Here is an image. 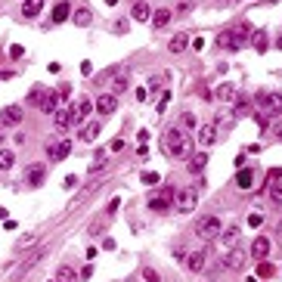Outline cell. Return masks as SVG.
Returning <instances> with one entry per match:
<instances>
[{
  "instance_id": "cell-1",
  "label": "cell",
  "mask_w": 282,
  "mask_h": 282,
  "mask_svg": "<svg viewBox=\"0 0 282 282\" xmlns=\"http://www.w3.org/2000/svg\"><path fill=\"white\" fill-rule=\"evenodd\" d=\"M164 152L171 158H186L192 152V140L183 134V127H168L164 131Z\"/></svg>"
},
{
  "instance_id": "cell-2",
  "label": "cell",
  "mask_w": 282,
  "mask_h": 282,
  "mask_svg": "<svg viewBox=\"0 0 282 282\" xmlns=\"http://www.w3.org/2000/svg\"><path fill=\"white\" fill-rule=\"evenodd\" d=\"M195 205H198V189L195 186H186V189L174 192V211H177V214H192Z\"/></svg>"
},
{
  "instance_id": "cell-3",
  "label": "cell",
  "mask_w": 282,
  "mask_h": 282,
  "mask_svg": "<svg viewBox=\"0 0 282 282\" xmlns=\"http://www.w3.org/2000/svg\"><path fill=\"white\" fill-rule=\"evenodd\" d=\"M220 230H223V223H220V217H214V214H208V217H202V220L195 223L198 239H205V242L217 239V236H220Z\"/></svg>"
},
{
  "instance_id": "cell-4",
  "label": "cell",
  "mask_w": 282,
  "mask_h": 282,
  "mask_svg": "<svg viewBox=\"0 0 282 282\" xmlns=\"http://www.w3.org/2000/svg\"><path fill=\"white\" fill-rule=\"evenodd\" d=\"M44 152H47L50 161H62L68 152H72V143H68V140H50V143L44 146Z\"/></svg>"
},
{
  "instance_id": "cell-5",
  "label": "cell",
  "mask_w": 282,
  "mask_h": 282,
  "mask_svg": "<svg viewBox=\"0 0 282 282\" xmlns=\"http://www.w3.org/2000/svg\"><path fill=\"white\" fill-rule=\"evenodd\" d=\"M267 115H279L282 112V96L279 93H257V99H254Z\"/></svg>"
},
{
  "instance_id": "cell-6",
  "label": "cell",
  "mask_w": 282,
  "mask_h": 282,
  "mask_svg": "<svg viewBox=\"0 0 282 282\" xmlns=\"http://www.w3.org/2000/svg\"><path fill=\"white\" fill-rule=\"evenodd\" d=\"M245 261H248V254L242 248H227L223 251V267L227 270H245Z\"/></svg>"
},
{
  "instance_id": "cell-7",
  "label": "cell",
  "mask_w": 282,
  "mask_h": 282,
  "mask_svg": "<svg viewBox=\"0 0 282 282\" xmlns=\"http://www.w3.org/2000/svg\"><path fill=\"white\" fill-rule=\"evenodd\" d=\"M68 112H72V127H84L87 115L93 112V102H90V99H81V102H78V105H72Z\"/></svg>"
},
{
  "instance_id": "cell-8",
  "label": "cell",
  "mask_w": 282,
  "mask_h": 282,
  "mask_svg": "<svg viewBox=\"0 0 282 282\" xmlns=\"http://www.w3.org/2000/svg\"><path fill=\"white\" fill-rule=\"evenodd\" d=\"M93 109H96V115H112L118 109V96H115V93H99L96 102H93Z\"/></svg>"
},
{
  "instance_id": "cell-9",
  "label": "cell",
  "mask_w": 282,
  "mask_h": 282,
  "mask_svg": "<svg viewBox=\"0 0 282 282\" xmlns=\"http://www.w3.org/2000/svg\"><path fill=\"white\" fill-rule=\"evenodd\" d=\"M22 121V109L19 105H6V109H0V127H16Z\"/></svg>"
},
{
  "instance_id": "cell-10",
  "label": "cell",
  "mask_w": 282,
  "mask_h": 282,
  "mask_svg": "<svg viewBox=\"0 0 282 282\" xmlns=\"http://www.w3.org/2000/svg\"><path fill=\"white\" fill-rule=\"evenodd\" d=\"M59 102H62V99H59V93H44V96H41V112L53 118L56 109H59Z\"/></svg>"
},
{
  "instance_id": "cell-11",
  "label": "cell",
  "mask_w": 282,
  "mask_h": 282,
  "mask_svg": "<svg viewBox=\"0 0 282 282\" xmlns=\"http://www.w3.org/2000/svg\"><path fill=\"white\" fill-rule=\"evenodd\" d=\"M239 236H242V230L236 227V223H233V227H227V230H220V239H223V251H227V248H236Z\"/></svg>"
},
{
  "instance_id": "cell-12",
  "label": "cell",
  "mask_w": 282,
  "mask_h": 282,
  "mask_svg": "<svg viewBox=\"0 0 282 282\" xmlns=\"http://www.w3.org/2000/svg\"><path fill=\"white\" fill-rule=\"evenodd\" d=\"M99 131H102V121L93 118V121H87L84 127H81V140H84V143H93V140L99 137Z\"/></svg>"
},
{
  "instance_id": "cell-13",
  "label": "cell",
  "mask_w": 282,
  "mask_h": 282,
  "mask_svg": "<svg viewBox=\"0 0 282 282\" xmlns=\"http://www.w3.org/2000/svg\"><path fill=\"white\" fill-rule=\"evenodd\" d=\"M217 140V124H198V143L211 146Z\"/></svg>"
},
{
  "instance_id": "cell-14",
  "label": "cell",
  "mask_w": 282,
  "mask_h": 282,
  "mask_svg": "<svg viewBox=\"0 0 282 282\" xmlns=\"http://www.w3.org/2000/svg\"><path fill=\"white\" fill-rule=\"evenodd\" d=\"M53 127H56V131H68V127H72V112H68V109H56Z\"/></svg>"
},
{
  "instance_id": "cell-15",
  "label": "cell",
  "mask_w": 282,
  "mask_h": 282,
  "mask_svg": "<svg viewBox=\"0 0 282 282\" xmlns=\"http://www.w3.org/2000/svg\"><path fill=\"white\" fill-rule=\"evenodd\" d=\"M251 254L257 257V261H264V257L270 254V239H267V236H257V239L251 242Z\"/></svg>"
},
{
  "instance_id": "cell-16",
  "label": "cell",
  "mask_w": 282,
  "mask_h": 282,
  "mask_svg": "<svg viewBox=\"0 0 282 282\" xmlns=\"http://www.w3.org/2000/svg\"><path fill=\"white\" fill-rule=\"evenodd\" d=\"M214 96L220 102H236V87L233 84H220V87H214Z\"/></svg>"
},
{
  "instance_id": "cell-17",
  "label": "cell",
  "mask_w": 282,
  "mask_h": 282,
  "mask_svg": "<svg viewBox=\"0 0 282 282\" xmlns=\"http://www.w3.org/2000/svg\"><path fill=\"white\" fill-rule=\"evenodd\" d=\"M44 180H47V168H44V164H31V168H28V183L41 186Z\"/></svg>"
},
{
  "instance_id": "cell-18",
  "label": "cell",
  "mask_w": 282,
  "mask_h": 282,
  "mask_svg": "<svg viewBox=\"0 0 282 282\" xmlns=\"http://www.w3.org/2000/svg\"><path fill=\"white\" fill-rule=\"evenodd\" d=\"M171 19H174V13H171L168 6H161V9H155V13H152V25H155V28H164Z\"/></svg>"
},
{
  "instance_id": "cell-19",
  "label": "cell",
  "mask_w": 282,
  "mask_h": 282,
  "mask_svg": "<svg viewBox=\"0 0 282 282\" xmlns=\"http://www.w3.org/2000/svg\"><path fill=\"white\" fill-rule=\"evenodd\" d=\"M208 164V152H195V155H189V164H186V168H189V174H198Z\"/></svg>"
},
{
  "instance_id": "cell-20",
  "label": "cell",
  "mask_w": 282,
  "mask_h": 282,
  "mask_svg": "<svg viewBox=\"0 0 282 282\" xmlns=\"http://www.w3.org/2000/svg\"><path fill=\"white\" fill-rule=\"evenodd\" d=\"M236 183H239V189H251V186H254V171L251 168H242L236 174Z\"/></svg>"
},
{
  "instance_id": "cell-21",
  "label": "cell",
  "mask_w": 282,
  "mask_h": 282,
  "mask_svg": "<svg viewBox=\"0 0 282 282\" xmlns=\"http://www.w3.org/2000/svg\"><path fill=\"white\" fill-rule=\"evenodd\" d=\"M186 47H189V38H186V34H174V38L168 41V50L171 53H183Z\"/></svg>"
},
{
  "instance_id": "cell-22",
  "label": "cell",
  "mask_w": 282,
  "mask_h": 282,
  "mask_svg": "<svg viewBox=\"0 0 282 282\" xmlns=\"http://www.w3.org/2000/svg\"><path fill=\"white\" fill-rule=\"evenodd\" d=\"M68 16H72V6H68L65 0L53 6V22H56V25H59V22H68Z\"/></svg>"
},
{
  "instance_id": "cell-23",
  "label": "cell",
  "mask_w": 282,
  "mask_h": 282,
  "mask_svg": "<svg viewBox=\"0 0 282 282\" xmlns=\"http://www.w3.org/2000/svg\"><path fill=\"white\" fill-rule=\"evenodd\" d=\"M205 261H208V257H205V251H195V254H189V257H186V267L198 273V270H205Z\"/></svg>"
},
{
  "instance_id": "cell-24",
  "label": "cell",
  "mask_w": 282,
  "mask_h": 282,
  "mask_svg": "<svg viewBox=\"0 0 282 282\" xmlns=\"http://www.w3.org/2000/svg\"><path fill=\"white\" fill-rule=\"evenodd\" d=\"M251 44H254V50H257V53H267V47H270L267 31H254V34H251Z\"/></svg>"
},
{
  "instance_id": "cell-25",
  "label": "cell",
  "mask_w": 282,
  "mask_h": 282,
  "mask_svg": "<svg viewBox=\"0 0 282 282\" xmlns=\"http://www.w3.org/2000/svg\"><path fill=\"white\" fill-rule=\"evenodd\" d=\"M44 9V0H25V6H22V13H25V19H34Z\"/></svg>"
},
{
  "instance_id": "cell-26",
  "label": "cell",
  "mask_w": 282,
  "mask_h": 282,
  "mask_svg": "<svg viewBox=\"0 0 282 282\" xmlns=\"http://www.w3.org/2000/svg\"><path fill=\"white\" fill-rule=\"evenodd\" d=\"M90 22H93V13H90V9H87V6H81V9H75V25H81V28H87V25H90Z\"/></svg>"
},
{
  "instance_id": "cell-27",
  "label": "cell",
  "mask_w": 282,
  "mask_h": 282,
  "mask_svg": "<svg viewBox=\"0 0 282 282\" xmlns=\"http://www.w3.org/2000/svg\"><path fill=\"white\" fill-rule=\"evenodd\" d=\"M127 84H131V75H127V72H118V75H115V84H112V93H124Z\"/></svg>"
},
{
  "instance_id": "cell-28",
  "label": "cell",
  "mask_w": 282,
  "mask_h": 282,
  "mask_svg": "<svg viewBox=\"0 0 282 282\" xmlns=\"http://www.w3.org/2000/svg\"><path fill=\"white\" fill-rule=\"evenodd\" d=\"M56 279H59V282H78L81 276L75 273L72 267H59V270H56Z\"/></svg>"
},
{
  "instance_id": "cell-29",
  "label": "cell",
  "mask_w": 282,
  "mask_h": 282,
  "mask_svg": "<svg viewBox=\"0 0 282 282\" xmlns=\"http://www.w3.org/2000/svg\"><path fill=\"white\" fill-rule=\"evenodd\" d=\"M137 22H149V3H143V0H140V3H134V13H131Z\"/></svg>"
},
{
  "instance_id": "cell-30",
  "label": "cell",
  "mask_w": 282,
  "mask_h": 282,
  "mask_svg": "<svg viewBox=\"0 0 282 282\" xmlns=\"http://www.w3.org/2000/svg\"><path fill=\"white\" fill-rule=\"evenodd\" d=\"M171 202H174V195H155V198L149 202V208H152V211H164Z\"/></svg>"
},
{
  "instance_id": "cell-31",
  "label": "cell",
  "mask_w": 282,
  "mask_h": 282,
  "mask_svg": "<svg viewBox=\"0 0 282 282\" xmlns=\"http://www.w3.org/2000/svg\"><path fill=\"white\" fill-rule=\"evenodd\" d=\"M13 164H16V155L9 149H0V171H9Z\"/></svg>"
},
{
  "instance_id": "cell-32",
  "label": "cell",
  "mask_w": 282,
  "mask_h": 282,
  "mask_svg": "<svg viewBox=\"0 0 282 282\" xmlns=\"http://www.w3.org/2000/svg\"><path fill=\"white\" fill-rule=\"evenodd\" d=\"M270 276H273V264H267V257H264L257 264V279H270Z\"/></svg>"
},
{
  "instance_id": "cell-33",
  "label": "cell",
  "mask_w": 282,
  "mask_h": 282,
  "mask_svg": "<svg viewBox=\"0 0 282 282\" xmlns=\"http://www.w3.org/2000/svg\"><path fill=\"white\" fill-rule=\"evenodd\" d=\"M270 202L282 205V183H270Z\"/></svg>"
},
{
  "instance_id": "cell-34",
  "label": "cell",
  "mask_w": 282,
  "mask_h": 282,
  "mask_svg": "<svg viewBox=\"0 0 282 282\" xmlns=\"http://www.w3.org/2000/svg\"><path fill=\"white\" fill-rule=\"evenodd\" d=\"M251 112V99H236V115H239V118H245V115H248Z\"/></svg>"
},
{
  "instance_id": "cell-35",
  "label": "cell",
  "mask_w": 282,
  "mask_h": 282,
  "mask_svg": "<svg viewBox=\"0 0 282 282\" xmlns=\"http://www.w3.org/2000/svg\"><path fill=\"white\" fill-rule=\"evenodd\" d=\"M41 257H44V251H34V254L28 257V261H25V264H22V270H25V273H28V270H31L34 264H38V261H41Z\"/></svg>"
},
{
  "instance_id": "cell-36",
  "label": "cell",
  "mask_w": 282,
  "mask_h": 282,
  "mask_svg": "<svg viewBox=\"0 0 282 282\" xmlns=\"http://www.w3.org/2000/svg\"><path fill=\"white\" fill-rule=\"evenodd\" d=\"M230 38H233V31H220L217 34V44L223 47V50H230Z\"/></svg>"
},
{
  "instance_id": "cell-37",
  "label": "cell",
  "mask_w": 282,
  "mask_h": 282,
  "mask_svg": "<svg viewBox=\"0 0 282 282\" xmlns=\"http://www.w3.org/2000/svg\"><path fill=\"white\" fill-rule=\"evenodd\" d=\"M183 127H186V131H192V127H198V118L186 112V115H183Z\"/></svg>"
},
{
  "instance_id": "cell-38",
  "label": "cell",
  "mask_w": 282,
  "mask_h": 282,
  "mask_svg": "<svg viewBox=\"0 0 282 282\" xmlns=\"http://www.w3.org/2000/svg\"><path fill=\"white\" fill-rule=\"evenodd\" d=\"M143 183H146V186H155V183H158V174H155V171H143Z\"/></svg>"
},
{
  "instance_id": "cell-39",
  "label": "cell",
  "mask_w": 282,
  "mask_h": 282,
  "mask_svg": "<svg viewBox=\"0 0 282 282\" xmlns=\"http://www.w3.org/2000/svg\"><path fill=\"white\" fill-rule=\"evenodd\" d=\"M168 102H171V93L164 90V93H161V99H158V115H161L164 109H168Z\"/></svg>"
},
{
  "instance_id": "cell-40",
  "label": "cell",
  "mask_w": 282,
  "mask_h": 282,
  "mask_svg": "<svg viewBox=\"0 0 282 282\" xmlns=\"http://www.w3.org/2000/svg\"><path fill=\"white\" fill-rule=\"evenodd\" d=\"M41 96H44V90H41V87H34V90L28 93V102H38V105H41Z\"/></svg>"
},
{
  "instance_id": "cell-41",
  "label": "cell",
  "mask_w": 282,
  "mask_h": 282,
  "mask_svg": "<svg viewBox=\"0 0 282 282\" xmlns=\"http://www.w3.org/2000/svg\"><path fill=\"white\" fill-rule=\"evenodd\" d=\"M81 75H84V78H90V75H93V62H90V59L81 62Z\"/></svg>"
},
{
  "instance_id": "cell-42",
  "label": "cell",
  "mask_w": 282,
  "mask_h": 282,
  "mask_svg": "<svg viewBox=\"0 0 282 282\" xmlns=\"http://www.w3.org/2000/svg\"><path fill=\"white\" fill-rule=\"evenodd\" d=\"M143 279H146V282H158V273H155V270H149V267H146V270H143Z\"/></svg>"
},
{
  "instance_id": "cell-43",
  "label": "cell",
  "mask_w": 282,
  "mask_h": 282,
  "mask_svg": "<svg viewBox=\"0 0 282 282\" xmlns=\"http://www.w3.org/2000/svg\"><path fill=\"white\" fill-rule=\"evenodd\" d=\"M261 223H264V214H251L248 217V227H261Z\"/></svg>"
},
{
  "instance_id": "cell-44",
  "label": "cell",
  "mask_w": 282,
  "mask_h": 282,
  "mask_svg": "<svg viewBox=\"0 0 282 282\" xmlns=\"http://www.w3.org/2000/svg\"><path fill=\"white\" fill-rule=\"evenodd\" d=\"M273 137H276L279 143H282V121H276V124H273Z\"/></svg>"
},
{
  "instance_id": "cell-45",
  "label": "cell",
  "mask_w": 282,
  "mask_h": 282,
  "mask_svg": "<svg viewBox=\"0 0 282 282\" xmlns=\"http://www.w3.org/2000/svg\"><path fill=\"white\" fill-rule=\"evenodd\" d=\"M75 183H78V177H65V180H62L65 189H75Z\"/></svg>"
},
{
  "instance_id": "cell-46",
  "label": "cell",
  "mask_w": 282,
  "mask_h": 282,
  "mask_svg": "<svg viewBox=\"0 0 282 282\" xmlns=\"http://www.w3.org/2000/svg\"><path fill=\"white\" fill-rule=\"evenodd\" d=\"M78 276H81V279H90V276H93V267L87 264V267H84V270H81V273H78Z\"/></svg>"
},
{
  "instance_id": "cell-47",
  "label": "cell",
  "mask_w": 282,
  "mask_h": 282,
  "mask_svg": "<svg viewBox=\"0 0 282 282\" xmlns=\"http://www.w3.org/2000/svg\"><path fill=\"white\" fill-rule=\"evenodd\" d=\"M22 53H25V50H22V47H9V56H13V59H19Z\"/></svg>"
},
{
  "instance_id": "cell-48",
  "label": "cell",
  "mask_w": 282,
  "mask_h": 282,
  "mask_svg": "<svg viewBox=\"0 0 282 282\" xmlns=\"http://www.w3.org/2000/svg\"><path fill=\"white\" fill-rule=\"evenodd\" d=\"M189 47H195V50H202V47H205V38H202V34H198V38L189 44Z\"/></svg>"
},
{
  "instance_id": "cell-49",
  "label": "cell",
  "mask_w": 282,
  "mask_h": 282,
  "mask_svg": "<svg viewBox=\"0 0 282 282\" xmlns=\"http://www.w3.org/2000/svg\"><path fill=\"white\" fill-rule=\"evenodd\" d=\"M124 146V137H118V140H112V152H118Z\"/></svg>"
},
{
  "instance_id": "cell-50",
  "label": "cell",
  "mask_w": 282,
  "mask_h": 282,
  "mask_svg": "<svg viewBox=\"0 0 282 282\" xmlns=\"http://www.w3.org/2000/svg\"><path fill=\"white\" fill-rule=\"evenodd\" d=\"M6 78H13V72H3V75H0V81H6Z\"/></svg>"
},
{
  "instance_id": "cell-51",
  "label": "cell",
  "mask_w": 282,
  "mask_h": 282,
  "mask_svg": "<svg viewBox=\"0 0 282 282\" xmlns=\"http://www.w3.org/2000/svg\"><path fill=\"white\" fill-rule=\"evenodd\" d=\"M105 3H109V6H118V0H105Z\"/></svg>"
},
{
  "instance_id": "cell-52",
  "label": "cell",
  "mask_w": 282,
  "mask_h": 282,
  "mask_svg": "<svg viewBox=\"0 0 282 282\" xmlns=\"http://www.w3.org/2000/svg\"><path fill=\"white\" fill-rule=\"evenodd\" d=\"M276 47H279V50H282V38H279V41H276Z\"/></svg>"
},
{
  "instance_id": "cell-53",
  "label": "cell",
  "mask_w": 282,
  "mask_h": 282,
  "mask_svg": "<svg viewBox=\"0 0 282 282\" xmlns=\"http://www.w3.org/2000/svg\"><path fill=\"white\" fill-rule=\"evenodd\" d=\"M230 3H239V0H230Z\"/></svg>"
},
{
  "instance_id": "cell-54",
  "label": "cell",
  "mask_w": 282,
  "mask_h": 282,
  "mask_svg": "<svg viewBox=\"0 0 282 282\" xmlns=\"http://www.w3.org/2000/svg\"><path fill=\"white\" fill-rule=\"evenodd\" d=\"M50 282H59V279H50Z\"/></svg>"
}]
</instances>
